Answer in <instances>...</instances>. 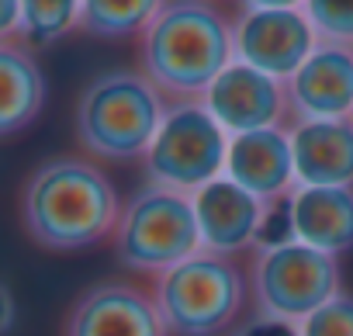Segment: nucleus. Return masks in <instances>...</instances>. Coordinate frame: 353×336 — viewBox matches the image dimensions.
Listing matches in <instances>:
<instances>
[{"mask_svg":"<svg viewBox=\"0 0 353 336\" xmlns=\"http://www.w3.org/2000/svg\"><path fill=\"white\" fill-rule=\"evenodd\" d=\"M229 132L208 111L205 101L170 104L166 118L142 159L145 184L198 195L205 184L225 174Z\"/></svg>","mask_w":353,"mask_h":336,"instance_id":"nucleus-7","label":"nucleus"},{"mask_svg":"<svg viewBox=\"0 0 353 336\" xmlns=\"http://www.w3.org/2000/svg\"><path fill=\"white\" fill-rule=\"evenodd\" d=\"M0 305H4V322H0V329L11 333V326H14V295H11L8 284H4V291H0Z\"/></svg>","mask_w":353,"mask_h":336,"instance_id":"nucleus-23","label":"nucleus"},{"mask_svg":"<svg viewBox=\"0 0 353 336\" xmlns=\"http://www.w3.org/2000/svg\"><path fill=\"white\" fill-rule=\"evenodd\" d=\"M21 32V0H0V42H18Z\"/></svg>","mask_w":353,"mask_h":336,"instance_id":"nucleus-22","label":"nucleus"},{"mask_svg":"<svg viewBox=\"0 0 353 336\" xmlns=\"http://www.w3.org/2000/svg\"><path fill=\"white\" fill-rule=\"evenodd\" d=\"M232 336H298V329H294V322H281V319H263V315H256L253 322L239 326Z\"/></svg>","mask_w":353,"mask_h":336,"instance_id":"nucleus-21","label":"nucleus"},{"mask_svg":"<svg viewBox=\"0 0 353 336\" xmlns=\"http://www.w3.org/2000/svg\"><path fill=\"white\" fill-rule=\"evenodd\" d=\"M319 35V42L353 46V0H305L301 8Z\"/></svg>","mask_w":353,"mask_h":336,"instance_id":"nucleus-19","label":"nucleus"},{"mask_svg":"<svg viewBox=\"0 0 353 336\" xmlns=\"http://www.w3.org/2000/svg\"><path fill=\"white\" fill-rule=\"evenodd\" d=\"M274 201H260L253 191L236 184L232 177H215L194 195V212L201 226V243L212 253L236 257L243 250H256L267 229Z\"/></svg>","mask_w":353,"mask_h":336,"instance_id":"nucleus-11","label":"nucleus"},{"mask_svg":"<svg viewBox=\"0 0 353 336\" xmlns=\"http://www.w3.org/2000/svg\"><path fill=\"white\" fill-rule=\"evenodd\" d=\"M0 80H4V101H0V135H14L28 128L46 104V77L21 42H0Z\"/></svg>","mask_w":353,"mask_h":336,"instance_id":"nucleus-16","label":"nucleus"},{"mask_svg":"<svg viewBox=\"0 0 353 336\" xmlns=\"http://www.w3.org/2000/svg\"><path fill=\"white\" fill-rule=\"evenodd\" d=\"M166 108L170 104L142 70L97 73L77 97V146L97 163H142Z\"/></svg>","mask_w":353,"mask_h":336,"instance_id":"nucleus-3","label":"nucleus"},{"mask_svg":"<svg viewBox=\"0 0 353 336\" xmlns=\"http://www.w3.org/2000/svg\"><path fill=\"white\" fill-rule=\"evenodd\" d=\"M63 336H170L152 291L132 281H97L83 288L66 319Z\"/></svg>","mask_w":353,"mask_h":336,"instance_id":"nucleus-9","label":"nucleus"},{"mask_svg":"<svg viewBox=\"0 0 353 336\" xmlns=\"http://www.w3.org/2000/svg\"><path fill=\"white\" fill-rule=\"evenodd\" d=\"M250 295L256 315L301 322L339 295V260L301 239H274L253 250Z\"/></svg>","mask_w":353,"mask_h":336,"instance_id":"nucleus-6","label":"nucleus"},{"mask_svg":"<svg viewBox=\"0 0 353 336\" xmlns=\"http://www.w3.org/2000/svg\"><path fill=\"white\" fill-rule=\"evenodd\" d=\"M294 177L305 188H353V115L308 118L291 128Z\"/></svg>","mask_w":353,"mask_h":336,"instance_id":"nucleus-14","label":"nucleus"},{"mask_svg":"<svg viewBox=\"0 0 353 336\" xmlns=\"http://www.w3.org/2000/svg\"><path fill=\"white\" fill-rule=\"evenodd\" d=\"M111 246L118 264L135 274H159L194 257L205 250L194 195L145 184L121 205Z\"/></svg>","mask_w":353,"mask_h":336,"instance_id":"nucleus-5","label":"nucleus"},{"mask_svg":"<svg viewBox=\"0 0 353 336\" xmlns=\"http://www.w3.org/2000/svg\"><path fill=\"white\" fill-rule=\"evenodd\" d=\"M291 104V125L308 118H350L353 115V46L319 42L301 70L284 83Z\"/></svg>","mask_w":353,"mask_h":336,"instance_id":"nucleus-12","label":"nucleus"},{"mask_svg":"<svg viewBox=\"0 0 353 336\" xmlns=\"http://www.w3.org/2000/svg\"><path fill=\"white\" fill-rule=\"evenodd\" d=\"M80 8L83 0H21L18 42L28 46L32 52L59 42L63 35L80 28Z\"/></svg>","mask_w":353,"mask_h":336,"instance_id":"nucleus-18","label":"nucleus"},{"mask_svg":"<svg viewBox=\"0 0 353 336\" xmlns=\"http://www.w3.org/2000/svg\"><path fill=\"white\" fill-rule=\"evenodd\" d=\"M298 336H353V295L339 291L322 308L294 322Z\"/></svg>","mask_w":353,"mask_h":336,"instance_id":"nucleus-20","label":"nucleus"},{"mask_svg":"<svg viewBox=\"0 0 353 336\" xmlns=\"http://www.w3.org/2000/svg\"><path fill=\"white\" fill-rule=\"evenodd\" d=\"M121 201L90 156H49L21 188V229L46 253H80L114 236Z\"/></svg>","mask_w":353,"mask_h":336,"instance_id":"nucleus-1","label":"nucleus"},{"mask_svg":"<svg viewBox=\"0 0 353 336\" xmlns=\"http://www.w3.org/2000/svg\"><path fill=\"white\" fill-rule=\"evenodd\" d=\"M208 111L229 135L256 128H291V104L284 80L232 59L205 94Z\"/></svg>","mask_w":353,"mask_h":336,"instance_id":"nucleus-10","label":"nucleus"},{"mask_svg":"<svg viewBox=\"0 0 353 336\" xmlns=\"http://www.w3.org/2000/svg\"><path fill=\"white\" fill-rule=\"evenodd\" d=\"M152 302L170 336H219L246 302V277L232 257L198 250L194 257L152 274Z\"/></svg>","mask_w":353,"mask_h":336,"instance_id":"nucleus-4","label":"nucleus"},{"mask_svg":"<svg viewBox=\"0 0 353 336\" xmlns=\"http://www.w3.org/2000/svg\"><path fill=\"white\" fill-rule=\"evenodd\" d=\"M225 177L253 191L260 201H284L298 188L294 149L288 128H256L229 139Z\"/></svg>","mask_w":353,"mask_h":336,"instance_id":"nucleus-13","label":"nucleus"},{"mask_svg":"<svg viewBox=\"0 0 353 336\" xmlns=\"http://www.w3.org/2000/svg\"><path fill=\"white\" fill-rule=\"evenodd\" d=\"M239 8H305V0H239Z\"/></svg>","mask_w":353,"mask_h":336,"instance_id":"nucleus-24","label":"nucleus"},{"mask_svg":"<svg viewBox=\"0 0 353 336\" xmlns=\"http://www.w3.org/2000/svg\"><path fill=\"white\" fill-rule=\"evenodd\" d=\"M232 59V18L215 0H166L139 35V70L166 104L205 101Z\"/></svg>","mask_w":353,"mask_h":336,"instance_id":"nucleus-2","label":"nucleus"},{"mask_svg":"<svg viewBox=\"0 0 353 336\" xmlns=\"http://www.w3.org/2000/svg\"><path fill=\"white\" fill-rule=\"evenodd\" d=\"M319 35L301 8H239L232 18V52L239 63L291 80L315 52Z\"/></svg>","mask_w":353,"mask_h":336,"instance_id":"nucleus-8","label":"nucleus"},{"mask_svg":"<svg viewBox=\"0 0 353 336\" xmlns=\"http://www.w3.org/2000/svg\"><path fill=\"white\" fill-rule=\"evenodd\" d=\"M288 233L322 253L353 250V188H305L288 198Z\"/></svg>","mask_w":353,"mask_h":336,"instance_id":"nucleus-15","label":"nucleus"},{"mask_svg":"<svg viewBox=\"0 0 353 336\" xmlns=\"http://www.w3.org/2000/svg\"><path fill=\"white\" fill-rule=\"evenodd\" d=\"M163 4L166 0H83L77 32L101 42L139 39L149 28V21L163 11Z\"/></svg>","mask_w":353,"mask_h":336,"instance_id":"nucleus-17","label":"nucleus"}]
</instances>
